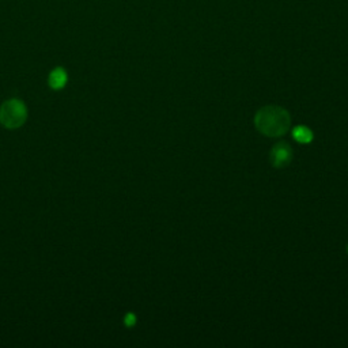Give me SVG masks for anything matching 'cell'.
Masks as SVG:
<instances>
[{
  "label": "cell",
  "mask_w": 348,
  "mask_h": 348,
  "mask_svg": "<svg viewBox=\"0 0 348 348\" xmlns=\"http://www.w3.org/2000/svg\"><path fill=\"white\" fill-rule=\"evenodd\" d=\"M290 114L286 109L275 105L261 107L255 116L256 128L269 138H277L286 134L290 128Z\"/></svg>",
  "instance_id": "cell-1"
},
{
  "label": "cell",
  "mask_w": 348,
  "mask_h": 348,
  "mask_svg": "<svg viewBox=\"0 0 348 348\" xmlns=\"http://www.w3.org/2000/svg\"><path fill=\"white\" fill-rule=\"evenodd\" d=\"M27 119L26 105L21 99H7L0 106V123L9 130L19 128Z\"/></svg>",
  "instance_id": "cell-2"
},
{
  "label": "cell",
  "mask_w": 348,
  "mask_h": 348,
  "mask_svg": "<svg viewBox=\"0 0 348 348\" xmlns=\"http://www.w3.org/2000/svg\"><path fill=\"white\" fill-rule=\"evenodd\" d=\"M293 159V150L287 143H277L271 151V162L275 167H284Z\"/></svg>",
  "instance_id": "cell-3"
},
{
  "label": "cell",
  "mask_w": 348,
  "mask_h": 348,
  "mask_svg": "<svg viewBox=\"0 0 348 348\" xmlns=\"http://www.w3.org/2000/svg\"><path fill=\"white\" fill-rule=\"evenodd\" d=\"M49 86L54 90H60L64 87V85L67 83V72L64 71L63 68H56L49 74Z\"/></svg>",
  "instance_id": "cell-4"
},
{
  "label": "cell",
  "mask_w": 348,
  "mask_h": 348,
  "mask_svg": "<svg viewBox=\"0 0 348 348\" xmlns=\"http://www.w3.org/2000/svg\"><path fill=\"white\" fill-rule=\"evenodd\" d=\"M293 136H294L295 140H298L301 143H309V142H312L313 139L312 131L309 130L308 127H305V125L297 127L294 132H293Z\"/></svg>",
  "instance_id": "cell-5"
},
{
  "label": "cell",
  "mask_w": 348,
  "mask_h": 348,
  "mask_svg": "<svg viewBox=\"0 0 348 348\" xmlns=\"http://www.w3.org/2000/svg\"><path fill=\"white\" fill-rule=\"evenodd\" d=\"M134 322H135V316H134V314H127V318H125V324H127V325H132V324H134Z\"/></svg>",
  "instance_id": "cell-6"
}]
</instances>
